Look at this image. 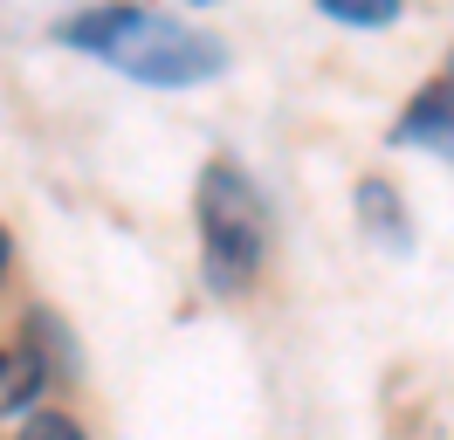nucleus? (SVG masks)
Masks as SVG:
<instances>
[{"mask_svg":"<svg viewBox=\"0 0 454 440\" xmlns=\"http://www.w3.org/2000/svg\"><path fill=\"white\" fill-rule=\"evenodd\" d=\"M56 42L111 62L117 76L152 82V90H193V82H214L227 69V42L207 35V28H186L145 7V0H104V7H83L56 21Z\"/></svg>","mask_w":454,"mask_h":440,"instance_id":"f257e3e1","label":"nucleus"},{"mask_svg":"<svg viewBox=\"0 0 454 440\" xmlns=\"http://www.w3.org/2000/svg\"><path fill=\"white\" fill-rule=\"evenodd\" d=\"M200 220V275L214 296H248L262 262H269V200L234 159H207L193 186Z\"/></svg>","mask_w":454,"mask_h":440,"instance_id":"f03ea898","label":"nucleus"},{"mask_svg":"<svg viewBox=\"0 0 454 440\" xmlns=\"http://www.w3.org/2000/svg\"><path fill=\"white\" fill-rule=\"evenodd\" d=\"M393 145H413V152H434V159L454 165V55H448V69L406 104V117L393 124Z\"/></svg>","mask_w":454,"mask_h":440,"instance_id":"7ed1b4c3","label":"nucleus"},{"mask_svg":"<svg viewBox=\"0 0 454 440\" xmlns=\"http://www.w3.org/2000/svg\"><path fill=\"white\" fill-rule=\"evenodd\" d=\"M49 379H56V365L42 358L35 337L0 344V412H28L35 399H42V385H49Z\"/></svg>","mask_w":454,"mask_h":440,"instance_id":"20e7f679","label":"nucleus"},{"mask_svg":"<svg viewBox=\"0 0 454 440\" xmlns=\"http://www.w3.org/2000/svg\"><path fill=\"white\" fill-rule=\"evenodd\" d=\"M358 220L379 248H413V227H406V200H399L386 179H365L358 186Z\"/></svg>","mask_w":454,"mask_h":440,"instance_id":"39448f33","label":"nucleus"},{"mask_svg":"<svg viewBox=\"0 0 454 440\" xmlns=\"http://www.w3.org/2000/svg\"><path fill=\"white\" fill-rule=\"evenodd\" d=\"M317 7L344 28H393L406 14V0H317Z\"/></svg>","mask_w":454,"mask_h":440,"instance_id":"423d86ee","label":"nucleus"},{"mask_svg":"<svg viewBox=\"0 0 454 440\" xmlns=\"http://www.w3.org/2000/svg\"><path fill=\"white\" fill-rule=\"evenodd\" d=\"M21 440H90V434L69 420V412H35L28 427H21Z\"/></svg>","mask_w":454,"mask_h":440,"instance_id":"0eeeda50","label":"nucleus"},{"mask_svg":"<svg viewBox=\"0 0 454 440\" xmlns=\"http://www.w3.org/2000/svg\"><path fill=\"white\" fill-rule=\"evenodd\" d=\"M7 262H14V234L0 227V282H7Z\"/></svg>","mask_w":454,"mask_h":440,"instance_id":"6e6552de","label":"nucleus"}]
</instances>
